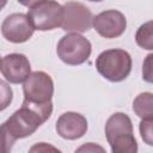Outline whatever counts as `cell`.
Here are the masks:
<instances>
[{"mask_svg": "<svg viewBox=\"0 0 153 153\" xmlns=\"http://www.w3.org/2000/svg\"><path fill=\"white\" fill-rule=\"evenodd\" d=\"M51 102L45 104H35L24 100L22 108L17 110L6 122L1 126L13 141L26 137L36 131V129L43 124L51 115Z\"/></svg>", "mask_w": 153, "mask_h": 153, "instance_id": "obj_1", "label": "cell"}, {"mask_svg": "<svg viewBox=\"0 0 153 153\" xmlns=\"http://www.w3.org/2000/svg\"><path fill=\"white\" fill-rule=\"evenodd\" d=\"M105 134L112 153H137L133 124L126 114L116 112L111 115L105 124Z\"/></svg>", "mask_w": 153, "mask_h": 153, "instance_id": "obj_2", "label": "cell"}, {"mask_svg": "<svg viewBox=\"0 0 153 153\" xmlns=\"http://www.w3.org/2000/svg\"><path fill=\"white\" fill-rule=\"evenodd\" d=\"M23 5L29 7L26 17L33 30L47 31L61 26L63 11L59 2L38 0L23 2Z\"/></svg>", "mask_w": 153, "mask_h": 153, "instance_id": "obj_3", "label": "cell"}, {"mask_svg": "<svg viewBox=\"0 0 153 153\" xmlns=\"http://www.w3.org/2000/svg\"><path fill=\"white\" fill-rule=\"evenodd\" d=\"M97 71L108 80H124L131 71V57L122 49H110L99 54L96 61Z\"/></svg>", "mask_w": 153, "mask_h": 153, "instance_id": "obj_4", "label": "cell"}, {"mask_svg": "<svg viewBox=\"0 0 153 153\" xmlns=\"http://www.w3.org/2000/svg\"><path fill=\"white\" fill-rule=\"evenodd\" d=\"M57 55L67 65H81L91 55V43L84 36L72 32L63 36L57 44Z\"/></svg>", "mask_w": 153, "mask_h": 153, "instance_id": "obj_5", "label": "cell"}, {"mask_svg": "<svg viewBox=\"0 0 153 153\" xmlns=\"http://www.w3.org/2000/svg\"><path fill=\"white\" fill-rule=\"evenodd\" d=\"M24 100L35 104H45L51 102L54 84L49 74L44 72H33L24 81Z\"/></svg>", "mask_w": 153, "mask_h": 153, "instance_id": "obj_6", "label": "cell"}, {"mask_svg": "<svg viewBox=\"0 0 153 153\" xmlns=\"http://www.w3.org/2000/svg\"><path fill=\"white\" fill-rule=\"evenodd\" d=\"M62 23L61 27L65 31L85 32L92 26V13L81 2L69 1L62 6Z\"/></svg>", "mask_w": 153, "mask_h": 153, "instance_id": "obj_7", "label": "cell"}, {"mask_svg": "<svg viewBox=\"0 0 153 153\" xmlns=\"http://www.w3.org/2000/svg\"><path fill=\"white\" fill-rule=\"evenodd\" d=\"M92 25L100 36L105 38H115L124 32L127 20L120 11L109 10L93 17Z\"/></svg>", "mask_w": 153, "mask_h": 153, "instance_id": "obj_8", "label": "cell"}, {"mask_svg": "<svg viewBox=\"0 0 153 153\" xmlns=\"http://www.w3.org/2000/svg\"><path fill=\"white\" fill-rule=\"evenodd\" d=\"M2 36L13 43L26 42L33 33V27L31 26L26 14L13 13L4 20L1 25Z\"/></svg>", "mask_w": 153, "mask_h": 153, "instance_id": "obj_9", "label": "cell"}, {"mask_svg": "<svg viewBox=\"0 0 153 153\" xmlns=\"http://www.w3.org/2000/svg\"><path fill=\"white\" fill-rule=\"evenodd\" d=\"M0 69L6 80L12 84H19L30 75V62L23 54H10L2 59Z\"/></svg>", "mask_w": 153, "mask_h": 153, "instance_id": "obj_10", "label": "cell"}, {"mask_svg": "<svg viewBox=\"0 0 153 153\" xmlns=\"http://www.w3.org/2000/svg\"><path fill=\"white\" fill-rule=\"evenodd\" d=\"M87 130L86 118L78 112H65L56 122L57 134L67 140H76Z\"/></svg>", "mask_w": 153, "mask_h": 153, "instance_id": "obj_11", "label": "cell"}, {"mask_svg": "<svg viewBox=\"0 0 153 153\" xmlns=\"http://www.w3.org/2000/svg\"><path fill=\"white\" fill-rule=\"evenodd\" d=\"M153 102H152V93H141L139 94L134 103H133V110L135 114L141 117L142 120H152L153 116Z\"/></svg>", "mask_w": 153, "mask_h": 153, "instance_id": "obj_12", "label": "cell"}, {"mask_svg": "<svg viewBox=\"0 0 153 153\" xmlns=\"http://www.w3.org/2000/svg\"><path fill=\"white\" fill-rule=\"evenodd\" d=\"M136 42L140 47L151 50L153 48L152 42V22H147L146 24L141 25L136 32Z\"/></svg>", "mask_w": 153, "mask_h": 153, "instance_id": "obj_13", "label": "cell"}, {"mask_svg": "<svg viewBox=\"0 0 153 153\" xmlns=\"http://www.w3.org/2000/svg\"><path fill=\"white\" fill-rule=\"evenodd\" d=\"M13 98V92L11 86L0 79V111L5 110L12 102Z\"/></svg>", "mask_w": 153, "mask_h": 153, "instance_id": "obj_14", "label": "cell"}, {"mask_svg": "<svg viewBox=\"0 0 153 153\" xmlns=\"http://www.w3.org/2000/svg\"><path fill=\"white\" fill-rule=\"evenodd\" d=\"M29 153H62V152L50 143L38 142V143H35L29 149Z\"/></svg>", "mask_w": 153, "mask_h": 153, "instance_id": "obj_15", "label": "cell"}, {"mask_svg": "<svg viewBox=\"0 0 153 153\" xmlns=\"http://www.w3.org/2000/svg\"><path fill=\"white\" fill-rule=\"evenodd\" d=\"M140 133L147 145H152V120H142L140 123Z\"/></svg>", "mask_w": 153, "mask_h": 153, "instance_id": "obj_16", "label": "cell"}, {"mask_svg": "<svg viewBox=\"0 0 153 153\" xmlns=\"http://www.w3.org/2000/svg\"><path fill=\"white\" fill-rule=\"evenodd\" d=\"M74 153H106L105 149L97 143L93 142H87L81 145L79 148H76V151Z\"/></svg>", "mask_w": 153, "mask_h": 153, "instance_id": "obj_17", "label": "cell"}, {"mask_svg": "<svg viewBox=\"0 0 153 153\" xmlns=\"http://www.w3.org/2000/svg\"><path fill=\"white\" fill-rule=\"evenodd\" d=\"M151 59H152V55H148V56H147V60H146V62H145V67H143V69H142L143 76H145V79H146L147 81H151V80H152V78H151Z\"/></svg>", "mask_w": 153, "mask_h": 153, "instance_id": "obj_18", "label": "cell"}, {"mask_svg": "<svg viewBox=\"0 0 153 153\" xmlns=\"http://www.w3.org/2000/svg\"><path fill=\"white\" fill-rule=\"evenodd\" d=\"M5 5H6V1H0V11H1V8H2Z\"/></svg>", "mask_w": 153, "mask_h": 153, "instance_id": "obj_19", "label": "cell"}, {"mask_svg": "<svg viewBox=\"0 0 153 153\" xmlns=\"http://www.w3.org/2000/svg\"><path fill=\"white\" fill-rule=\"evenodd\" d=\"M0 66H1V60H0Z\"/></svg>", "mask_w": 153, "mask_h": 153, "instance_id": "obj_20", "label": "cell"}]
</instances>
